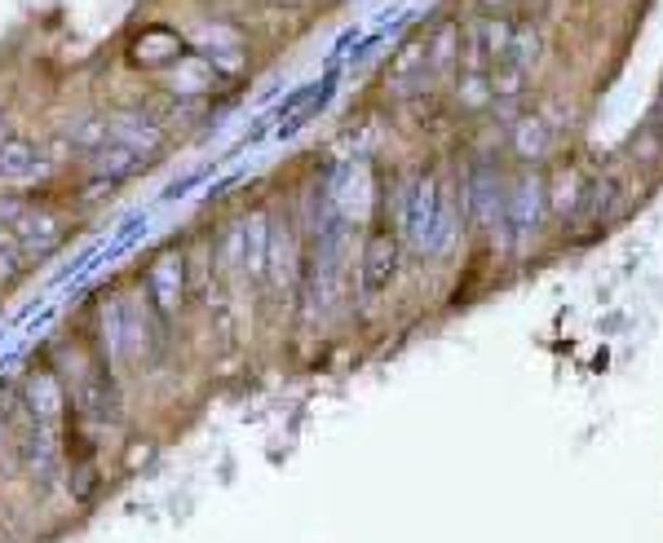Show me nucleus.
<instances>
[{"label": "nucleus", "mask_w": 663, "mask_h": 543, "mask_svg": "<svg viewBox=\"0 0 663 543\" xmlns=\"http://www.w3.org/2000/svg\"><path fill=\"white\" fill-rule=\"evenodd\" d=\"M186 301V256L177 248L155 252V261L147 265V305L155 310L160 323H168Z\"/></svg>", "instance_id": "1"}, {"label": "nucleus", "mask_w": 663, "mask_h": 543, "mask_svg": "<svg viewBox=\"0 0 663 543\" xmlns=\"http://www.w3.org/2000/svg\"><path fill=\"white\" fill-rule=\"evenodd\" d=\"M23 402H27V412L40 429L58 433L62 420H66V406H72V393H66V384L53 367H32L27 380H23Z\"/></svg>", "instance_id": "2"}, {"label": "nucleus", "mask_w": 663, "mask_h": 543, "mask_svg": "<svg viewBox=\"0 0 663 543\" xmlns=\"http://www.w3.org/2000/svg\"><path fill=\"white\" fill-rule=\"evenodd\" d=\"M398 275V235L389 230H372L363 239V252H359V288L363 296H380Z\"/></svg>", "instance_id": "3"}, {"label": "nucleus", "mask_w": 663, "mask_h": 543, "mask_svg": "<svg viewBox=\"0 0 663 543\" xmlns=\"http://www.w3.org/2000/svg\"><path fill=\"white\" fill-rule=\"evenodd\" d=\"M49 168H53V164H49V155H45L40 142L18 138V132H14V138L0 142V190L32 186V181H40Z\"/></svg>", "instance_id": "4"}, {"label": "nucleus", "mask_w": 663, "mask_h": 543, "mask_svg": "<svg viewBox=\"0 0 663 543\" xmlns=\"http://www.w3.org/2000/svg\"><path fill=\"white\" fill-rule=\"evenodd\" d=\"M160 85H164V93L177 98V102H199L204 93H213V89L222 85V76L213 72L209 58H199V53L190 49V53H182L173 66H164Z\"/></svg>", "instance_id": "5"}, {"label": "nucleus", "mask_w": 663, "mask_h": 543, "mask_svg": "<svg viewBox=\"0 0 663 543\" xmlns=\"http://www.w3.org/2000/svg\"><path fill=\"white\" fill-rule=\"evenodd\" d=\"M265 256H271V217L252 213L235 230V269L248 283H265Z\"/></svg>", "instance_id": "6"}, {"label": "nucleus", "mask_w": 663, "mask_h": 543, "mask_svg": "<svg viewBox=\"0 0 663 543\" xmlns=\"http://www.w3.org/2000/svg\"><path fill=\"white\" fill-rule=\"evenodd\" d=\"M10 235L18 239V248L27 252V261H32V256L40 261V256H53V252L62 248V235H66V230H62V222H58L49 209H36V203H27V209L10 222Z\"/></svg>", "instance_id": "7"}, {"label": "nucleus", "mask_w": 663, "mask_h": 543, "mask_svg": "<svg viewBox=\"0 0 663 543\" xmlns=\"http://www.w3.org/2000/svg\"><path fill=\"white\" fill-rule=\"evenodd\" d=\"M195 53H199V58H209V62H213V72H217L222 80L239 76L243 66H248L243 36H239L235 27H226V23H213V27L199 31V36H195Z\"/></svg>", "instance_id": "8"}, {"label": "nucleus", "mask_w": 663, "mask_h": 543, "mask_svg": "<svg viewBox=\"0 0 663 543\" xmlns=\"http://www.w3.org/2000/svg\"><path fill=\"white\" fill-rule=\"evenodd\" d=\"M111 142H120L138 160H147L164 147V124L151 111H111Z\"/></svg>", "instance_id": "9"}, {"label": "nucleus", "mask_w": 663, "mask_h": 543, "mask_svg": "<svg viewBox=\"0 0 663 543\" xmlns=\"http://www.w3.org/2000/svg\"><path fill=\"white\" fill-rule=\"evenodd\" d=\"M429 80V53H425V36H412L393 49L389 66H385V85L393 93H403V89H416Z\"/></svg>", "instance_id": "10"}, {"label": "nucleus", "mask_w": 663, "mask_h": 543, "mask_svg": "<svg viewBox=\"0 0 663 543\" xmlns=\"http://www.w3.org/2000/svg\"><path fill=\"white\" fill-rule=\"evenodd\" d=\"M332 98V76H323V80H314V85H301V89H292L288 98H284V106H279V132H297L314 111H323V102Z\"/></svg>", "instance_id": "11"}, {"label": "nucleus", "mask_w": 663, "mask_h": 543, "mask_svg": "<svg viewBox=\"0 0 663 543\" xmlns=\"http://www.w3.org/2000/svg\"><path fill=\"white\" fill-rule=\"evenodd\" d=\"M504 213H509V222H513L517 235L522 230H536V222L545 213V186L536 177L513 181V190H504Z\"/></svg>", "instance_id": "12"}, {"label": "nucleus", "mask_w": 663, "mask_h": 543, "mask_svg": "<svg viewBox=\"0 0 663 543\" xmlns=\"http://www.w3.org/2000/svg\"><path fill=\"white\" fill-rule=\"evenodd\" d=\"M509 142H513V151H517L522 160H540V155L553 147V128H549L545 115H522V119H513Z\"/></svg>", "instance_id": "13"}, {"label": "nucleus", "mask_w": 663, "mask_h": 543, "mask_svg": "<svg viewBox=\"0 0 663 543\" xmlns=\"http://www.w3.org/2000/svg\"><path fill=\"white\" fill-rule=\"evenodd\" d=\"M66 138H72V147L80 155H98L107 142H111V111H93V115H80L62 128Z\"/></svg>", "instance_id": "14"}, {"label": "nucleus", "mask_w": 663, "mask_h": 543, "mask_svg": "<svg viewBox=\"0 0 663 543\" xmlns=\"http://www.w3.org/2000/svg\"><path fill=\"white\" fill-rule=\"evenodd\" d=\"M460 27L455 23H438L425 36V53H429V76H447L451 66H460Z\"/></svg>", "instance_id": "15"}, {"label": "nucleus", "mask_w": 663, "mask_h": 543, "mask_svg": "<svg viewBox=\"0 0 663 543\" xmlns=\"http://www.w3.org/2000/svg\"><path fill=\"white\" fill-rule=\"evenodd\" d=\"M93 160V177L98 181H107V186H115V181H124V177H133L142 168V160L133 155L128 147H120V142H107L98 155H89Z\"/></svg>", "instance_id": "16"}, {"label": "nucleus", "mask_w": 663, "mask_h": 543, "mask_svg": "<svg viewBox=\"0 0 663 543\" xmlns=\"http://www.w3.org/2000/svg\"><path fill=\"white\" fill-rule=\"evenodd\" d=\"M540 49H545V36L530 27V23H513V36H509V49L500 62H513L517 72H530L540 62Z\"/></svg>", "instance_id": "17"}, {"label": "nucleus", "mask_w": 663, "mask_h": 543, "mask_svg": "<svg viewBox=\"0 0 663 543\" xmlns=\"http://www.w3.org/2000/svg\"><path fill=\"white\" fill-rule=\"evenodd\" d=\"M455 98L470 106V111H483V106L491 102V72H460Z\"/></svg>", "instance_id": "18"}, {"label": "nucleus", "mask_w": 663, "mask_h": 543, "mask_svg": "<svg viewBox=\"0 0 663 543\" xmlns=\"http://www.w3.org/2000/svg\"><path fill=\"white\" fill-rule=\"evenodd\" d=\"M27 265H32V261H27V252L18 248V239H14L10 230H0V283H14Z\"/></svg>", "instance_id": "19"}, {"label": "nucleus", "mask_w": 663, "mask_h": 543, "mask_svg": "<svg viewBox=\"0 0 663 543\" xmlns=\"http://www.w3.org/2000/svg\"><path fill=\"white\" fill-rule=\"evenodd\" d=\"M478 5H483L487 14H504V10L513 5V0H478Z\"/></svg>", "instance_id": "20"}, {"label": "nucleus", "mask_w": 663, "mask_h": 543, "mask_svg": "<svg viewBox=\"0 0 663 543\" xmlns=\"http://www.w3.org/2000/svg\"><path fill=\"white\" fill-rule=\"evenodd\" d=\"M5 138H14V124H10V111L0 106V142H5Z\"/></svg>", "instance_id": "21"}, {"label": "nucleus", "mask_w": 663, "mask_h": 543, "mask_svg": "<svg viewBox=\"0 0 663 543\" xmlns=\"http://www.w3.org/2000/svg\"><path fill=\"white\" fill-rule=\"evenodd\" d=\"M279 5H310V0H279Z\"/></svg>", "instance_id": "22"}]
</instances>
